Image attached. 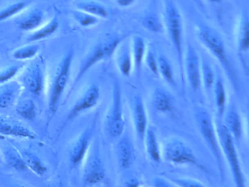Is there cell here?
Here are the masks:
<instances>
[{
    "mask_svg": "<svg viewBox=\"0 0 249 187\" xmlns=\"http://www.w3.org/2000/svg\"><path fill=\"white\" fill-rule=\"evenodd\" d=\"M210 1H212V2L214 3H218L221 1V0H210Z\"/></svg>",
    "mask_w": 249,
    "mask_h": 187,
    "instance_id": "obj_42",
    "label": "cell"
},
{
    "mask_svg": "<svg viewBox=\"0 0 249 187\" xmlns=\"http://www.w3.org/2000/svg\"><path fill=\"white\" fill-rule=\"evenodd\" d=\"M46 15L40 8H33L18 18L16 23L21 30L33 32L45 23Z\"/></svg>",
    "mask_w": 249,
    "mask_h": 187,
    "instance_id": "obj_16",
    "label": "cell"
},
{
    "mask_svg": "<svg viewBox=\"0 0 249 187\" xmlns=\"http://www.w3.org/2000/svg\"><path fill=\"white\" fill-rule=\"evenodd\" d=\"M164 23L170 39L182 63L183 58V20L181 15L172 0H166L164 4Z\"/></svg>",
    "mask_w": 249,
    "mask_h": 187,
    "instance_id": "obj_5",
    "label": "cell"
},
{
    "mask_svg": "<svg viewBox=\"0 0 249 187\" xmlns=\"http://www.w3.org/2000/svg\"><path fill=\"white\" fill-rule=\"evenodd\" d=\"M28 2L24 1H16L0 10V22L9 20L18 16L28 7Z\"/></svg>",
    "mask_w": 249,
    "mask_h": 187,
    "instance_id": "obj_28",
    "label": "cell"
},
{
    "mask_svg": "<svg viewBox=\"0 0 249 187\" xmlns=\"http://www.w3.org/2000/svg\"><path fill=\"white\" fill-rule=\"evenodd\" d=\"M154 183H155V186H157V187H171L173 186V184L161 178H156Z\"/></svg>",
    "mask_w": 249,
    "mask_h": 187,
    "instance_id": "obj_40",
    "label": "cell"
},
{
    "mask_svg": "<svg viewBox=\"0 0 249 187\" xmlns=\"http://www.w3.org/2000/svg\"><path fill=\"white\" fill-rule=\"evenodd\" d=\"M0 135L27 140H34L37 137L36 132L21 121L3 115H0Z\"/></svg>",
    "mask_w": 249,
    "mask_h": 187,
    "instance_id": "obj_10",
    "label": "cell"
},
{
    "mask_svg": "<svg viewBox=\"0 0 249 187\" xmlns=\"http://www.w3.org/2000/svg\"><path fill=\"white\" fill-rule=\"evenodd\" d=\"M131 53L134 66L137 69V71L140 73L146 54V43L142 37L138 35L134 37L132 41Z\"/></svg>",
    "mask_w": 249,
    "mask_h": 187,
    "instance_id": "obj_21",
    "label": "cell"
},
{
    "mask_svg": "<svg viewBox=\"0 0 249 187\" xmlns=\"http://www.w3.org/2000/svg\"><path fill=\"white\" fill-rule=\"evenodd\" d=\"M2 157L8 165L18 172H24L28 169L21 153L12 146H6L2 150Z\"/></svg>",
    "mask_w": 249,
    "mask_h": 187,
    "instance_id": "obj_20",
    "label": "cell"
},
{
    "mask_svg": "<svg viewBox=\"0 0 249 187\" xmlns=\"http://www.w3.org/2000/svg\"><path fill=\"white\" fill-rule=\"evenodd\" d=\"M215 130L218 135L220 148L221 151L225 155L227 162L231 168L236 186L238 187H245L246 179L239 160L234 138L226 125L221 123L216 122Z\"/></svg>",
    "mask_w": 249,
    "mask_h": 187,
    "instance_id": "obj_2",
    "label": "cell"
},
{
    "mask_svg": "<svg viewBox=\"0 0 249 187\" xmlns=\"http://www.w3.org/2000/svg\"><path fill=\"white\" fill-rule=\"evenodd\" d=\"M59 27V20L57 16L52 18L47 23H44L41 26L32 32L27 37V42H36L43 40L56 33Z\"/></svg>",
    "mask_w": 249,
    "mask_h": 187,
    "instance_id": "obj_18",
    "label": "cell"
},
{
    "mask_svg": "<svg viewBox=\"0 0 249 187\" xmlns=\"http://www.w3.org/2000/svg\"><path fill=\"white\" fill-rule=\"evenodd\" d=\"M249 46V22L243 20L239 35V48L242 52H247Z\"/></svg>",
    "mask_w": 249,
    "mask_h": 187,
    "instance_id": "obj_36",
    "label": "cell"
},
{
    "mask_svg": "<svg viewBox=\"0 0 249 187\" xmlns=\"http://www.w3.org/2000/svg\"><path fill=\"white\" fill-rule=\"evenodd\" d=\"M197 36L202 45L209 51L227 70V74L234 83H237L235 73L227 56L225 45L221 36L213 29L208 26H201L197 29Z\"/></svg>",
    "mask_w": 249,
    "mask_h": 187,
    "instance_id": "obj_3",
    "label": "cell"
},
{
    "mask_svg": "<svg viewBox=\"0 0 249 187\" xmlns=\"http://www.w3.org/2000/svg\"><path fill=\"white\" fill-rule=\"evenodd\" d=\"M37 44L31 43L16 48L12 52V57L18 61H27L34 58L40 51Z\"/></svg>",
    "mask_w": 249,
    "mask_h": 187,
    "instance_id": "obj_27",
    "label": "cell"
},
{
    "mask_svg": "<svg viewBox=\"0 0 249 187\" xmlns=\"http://www.w3.org/2000/svg\"><path fill=\"white\" fill-rule=\"evenodd\" d=\"M71 14L74 20L83 27H91L97 25L99 22L98 18L77 9L72 10Z\"/></svg>",
    "mask_w": 249,
    "mask_h": 187,
    "instance_id": "obj_33",
    "label": "cell"
},
{
    "mask_svg": "<svg viewBox=\"0 0 249 187\" xmlns=\"http://www.w3.org/2000/svg\"><path fill=\"white\" fill-rule=\"evenodd\" d=\"M23 68H24V65L14 64V65L8 66L0 70V86L14 80V77L21 72Z\"/></svg>",
    "mask_w": 249,
    "mask_h": 187,
    "instance_id": "obj_35",
    "label": "cell"
},
{
    "mask_svg": "<svg viewBox=\"0 0 249 187\" xmlns=\"http://www.w3.org/2000/svg\"><path fill=\"white\" fill-rule=\"evenodd\" d=\"M106 127L109 134L113 137H120L124 131L125 121L122 108V92L120 85L117 81L113 88V100Z\"/></svg>",
    "mask_w": 249,
    "mask_h": 187,
    "instance_id": "obj_9",
    "label": "cell"
},
{
    "mask_svg": "<svg viewBox=\"0 0 249 187\" xmlns=\"http://www.w3.org/2000/svg\"><path fill=\"white\" fill-rule=\"evenodd\" d=\"M215 85V102L219 115H222L225 112L227 105V90L221 78H218L214 83Z\"/></svg>",
    "mask_w": 249,
    "mask_h": 187,
    "instance_id": "obj_31",
    "label": "cell"
},
{
    "mask_svg": "<svg viewBox=\"0 0 249 187\" xmlns=\"http://www.w3.org/2000/svg\"><path fill=\"white\" fill-rule=\"evenodd\" d=\"M16 111L24 119L32 121H34L37 117V107L33 99L25 98L17 101Z\"/></svg>",
    "mask_w": 249,
    "mask_h": 187,
    "instance_id": "obj_23",
    "label": "cell"
},
{
    "mask_svg": "<svg viewBox=\"0 0 249 187\" xmlns=\"http://www.w3.org/2000/svg\"><path fill=\"white\" fill-rule=\"evenodd\" d=\"M186 72L188 80L192 89L199 90L202 85L201 62L196 50L191 45L188 47L186 54Z\"/></svg>",
    "mask_w": 249,
    "mask_h": 187,
    "instance_id": "obj_14",
    "label": "cell"
},
{
    "mask_svg": "<svg viewBox=\"0 0 249 187\" xmlns=\"http://www.w3.org/2000/svg\"><path fill=\"white\" fill-rule=\"evenodd\" d=\"M100 98V89L99 86L96 84L89 86L71 108L67 116V121H72L81 114L92 109L98 104Z\"/></svg>",
    "mask_w": 249,
    "mask_h": 187,
    "instance_id": "obj_11",
    "label": "cell"
},
{
    "mask_svg": "<svg viewBox=\"0 0 249 187\" xmlns=\"http://www.w3.org/2000/svg\"><path fill=\"white\" fill-rule=\"evenodd\" d=\"M133 59H132V53L131 50L128 48H124L122 52L117 57V66L119 70L123 75L126 77L130 76L133 68Z\"/></svg>",
    "mask_w": 249,
    "mask_h": 187,
    "instance_id": "obj_30",
    "label": "cell"
},
{
    "mask_svg": "<svg viewBox=\"0 0 249 187\" xmlns=\"http://www.w3.org/2000/svg\"><path fill=\"white\" fill-rule=\"evenodd\" d=\"M201 77L206 89H211L215 83V74L209 64L204 61L201 64Z\"/></svg>",
    "mask_w": 249,
    "mask_h": 187,
    "instance_id": "obj_34",
    "label": "cell"
},
{
    "mask_svg": "<svg viewBox=\"0 0 249 187\" xmlns=\"http://www.w3.org/2000/svg\"><path fill=\"white\" fill-rule=\"evenodd\" d=\"M2 159H3V157H2V152L0 150V162H2Z\"/></svg>",
    "mask_w": 249,
    "mask_h": 187,
    "instance_id": "obj_43",
    "label": "cell"
},
{
    "mask_svg": "<svg viewBox=\"0 0 249 187\" xmlns=\"http://www.w3.org/2000/svg\"><path fill=\"white\" fill-rule=\"evenodd\" d=\"M73 56L72 49H70L64 55L56 67L53 80L51 83L49 89V109L52 115L57 111L59 102L68 86L72 70Z\"/></svg>",
    "mask_w": 249,
    "mask_h": 187,
    "instance_id": "obj_1",
    "label": "cell"
},
{
    "mask_svg": "<svg viewBox=\"0 0 249 187\" xmlns=\"http://www.w3.org/2000/svg\"><path fill=\"white\" fill-rule=\"evenodd\" d=\"M77 10L86 12L98 19H106L108 17L109 13L103 4L92 0H83L75 4Z\"/></svg>",
    "mask_w": 249,
    "mask_h": 187,
    "instance_id": "obj_22",
    "label": "cell"
},
{
    "mask_svg": "<svg viewBox=\"0 0 249 187\" xmlns=\"http://www.w3.org/2000/svg\"><path fill=\"white\" fill-rule=\"evenodd\" d=\"M20 84L33 96H40L45 89L46 74L43 65L38 61L30 63L21 70Z\"/></svg>",
    "mask_w": 249,
    "mask_h": 187,
    "instance_id": "obj_7",
    "label": "cell"
},
{
    "mask_svg": "<svg viewBox=\"0 0 249 187\" xmlns=\"http://www.w3.org/2000/svg\"><path fill=\"white\" fill-rule=\"evenodd\" d=\"M197 1H199V0H197Z\"/></svg>",
    "mask_w": 249,
    "mask_h": 187,
    "instance_id": "obj_45",
    "label": "cell"
},
{
    "mask_svg": "<svg viewBox=\"0 0 249 187\" xmlns=\"http://www.w3.org/2000/svg\"><path fill=\"white\" fill-rule=\"evenodd\" d=\"M163 155L165 160L170 163L194 165L202 170L206 171L205 166L199 163L193 150L178 139L173 138L166 142Z\"/></svg>",
    "mask_w": 249,
    "mask_h": 187,
    "instance_id": "obj_6",
    "label": "cell"
},
{
    "mask_svg": "<svg viewBox=\"0 0 249 187\" xmlns=\"http://www.w3.org/2000/svg\"><path fill=\"white\" fill-rule=\"evenodd\" d=\"M3 139H5V137L2 135H0V140H3Z\"/></svg>",
    "mask_w": 249,
    "mask_h": 187,
    "instance_id": "obj_44",
    "label": "cell"
},
{
    "mask_svg": "<svg viewBox=\"0 0 249 187\" xmlns=\"http://www.w3.org/2000/svg\"><path fill=\"white\" fill-rule=\"evenodd\" d=\"M21 153L29 169L33 171L37 176L42 177L46 173L47 166L37 155L30 150H24Z\"/></svg>",
    "mask_w": 249,
    "mask_h": 187,
    "instance_id": "obj_24",
    "label": "cell"
},
{
    "mask_svg": "<svg viewBox=\"0 0 249 187\" xmlns=\"http://www.w3.org/2000/svg\"><path fill=\"white\" fill-rule=\"evenodd\" d=\"M154 104L156 109L161 112H168L173 110V99L168 93L157 90L154 94Z\"/></svg>",
    "mask_w": 249,
    "mask_h": 187,
    "instance_id": "obj_29",
    "label": "cell"
},
{
    "mask_svg": "<svg viewBox=\"0 0 249 187\" xmlns=\"http://www.w3.org/2000/svg\"><path fill=\"white\" fill-rule=\"evenodd\" d=\"M132 111L135 131L140 140L143 141L148 130V118L145 104L141 96H136L134 98Z\"/></svg>",
    "mask_w": 249,
    "mask_h": 187,
    "instance_id": "obj_15",
    "label": "cell"
},
{
    "mask_svg": "<svg viewBox=\"0 0 249 187\" xmlns=\"http://www.w3.org/2000/svg\"><path fill=\"white\" fill-rule=\"evenodd\" d=\"M144 140L145 141V148L148 156L154 162L158 163L160 162L161 159V153L155 131L151 129L147 130Z\"/></svg>",
    "mask_w": 249,
    "mask_h": 187,
    "instance_id": "obj_25",
    "label": "cell"
},
{
    "mask_svg": "<svg viewBox=\"0 0 249 187\" xmlns=\"http://www.w3.org/2000/svg\"><path fill=\"white\" fill-rule=\"evenodd\" d=\"M83 182L85 186H92L102 182L106 178V169L98 153H92L85 159Z\"/></svg>",
    "mask_w": 249,
    "mask_h": 187,
    "instance_id": "obj_13",
    "label": "cell"
},
{
    "mask_svg": "<svg viewBox=\"0 0 249 187\" xmlns=\"http://www.w3.org/2000/svg\"><path fill=\"white\" fill-rule=\"evenodd\" d=\"M135 0H117L118 4L122 7H129Z\"/></svg>",
    "mask_w": 249,
    "mask_h": 187,
    "instance_id": "obj_41",
    "label": "cell"
},
{
    "mask_svg": "<svg viewBox=\"0 0 249 187\" xmlns=\"http://www.w3.org/2000/svg\"><path fill=\"white\" fill-rule=\"evenodd\" d=\"M122 38H110L107 40L99 42L95 46L91 48V51L87 54L81 61L78 69V73L75 77L74 85L78 83L84 77V75L97 63L111 56L119 48L122 42Z\"/></svg>",
    "mask_w": 249,
    "mask_h": 187,
    "instance_id": "obj_4",
    "label": "cell"
},
{
    "mask_svg": "<svg viewBox=\"0 0 249 187\" xmlns=\"http://www.w3.org/2000/svg\"><path fill=\"white\" fill-rule=\"evenodd\" d=\"M233 138L240 140L243 135V124L240 115L234 109L230 110L227 113V126Z\"/></svg>",
    "mask_w": 249,
    "mask_h": 187,
    "instance_id": "obj_26",
    "label": "cell"
},
{
    "mask_svg": "<svg viewBox=\"0 0 249 187\" xmlns=\"http://www.w3.org/2000/svg\"><path fill=\"white\" fill-rule=\"evenodd\" d=\"M175 185L179 187H205V184L197 180L192 178H178L174 180Z\"/></svg>",
    "mask_w": 249,
    "mask_h": 187,
    "instance_id": "obj_38",
    "label": "cell"
},
{
    "mask_svg": "<svg viewBox=\"0 0 249 187\" xmlns=\"http://www.w3.org/2000/svg\"><path fill=\"white\" fill-rule=\"evenodd\" d=\"M146 62L151 71L156 75L159 76L158 63L154 53L148 52L146 56Z\"/></svg>",
    "mask_w": 249,
    "mask_h": 187,
    "instance_id": "obj_39",
    "label": "cell"
},
{
    "mask_svg": "<svg viewBox=\"0 0 249 187\" xmlns=\"http://www.w3.org/2000/svg\"><path fill=\"white\" fill-rule=\"evenodd\" d=\"M198 125L202 137L205 139L213 154L216 159L219 169L223 171L222 156H221V150L218 142V135H217L215 126L213 121L212 118L209 112L206 111H201L196 115Z\"/></svg>",
    "mask_w": 249,
    "mask_h": 187,
    "instance_id": "obj_8",
    "label": "cell"
},
{
    "mask_svg": "<svg viewBox=\"0 0 249 187\" xmlns=\"http://www.w3.org/2000/svg\"><path fill=\"white\" fill-rule=\"evenodd\" d=\"M93 127L86 129L71 145L69 159L72 167H78L84 162L89 151L90 143L92 137Z\"/></svg>",
    "mask_w": 249,
    "mask_h": 187,
    "instance_id": "obj_12",
    "label": "cell"
},
{
    "mask_svg": "<svg viewBox=\"0 0 249 187\" xmlns=\"http://www.w3.org/2000/svg\"><path fill=\"white\" fill-rule=\"evenodd\" d=\"M118 157L123 169H128L133 165L135 159V149L129 139L124 137L119 142Z\"/></svg>",
    "mask_w": 249,
    "mask_h": 187,
    "instance_id": "obj_19",
    "label": "cell"
},
{
    "mask_svg": "<svg viewBox=\"0 0 249 187\" xmlns=\"http://www.w3.org/2000/svg\"><path fill=\"white\" fill-rule=\"evenodd\" d=\"M142 24L147 29L151 32H161V29H162V26H161L160 19L154 15L144 18Z\"/></svg>",
    "mask_w": 249,
    "mask_h": 187,
    "instance_id": "obj_37",
    "label": "cell"
},
{
    "mask_svg": "<svg viewBox=\"0 0 249 187\" xmlns=\"http://www.w3.org/2000/svg\"><path fill=\"white\" fill-rule=\"evenodd\" d=\"M159 74L168 83L173 85L176 83L174 72L169 60L164 56H160L157 58Z\"/></svg>",
    "mask_w": 249,
    "mask_h": 187,
    "instance_id": "obj_32",
    "label": "cell"
},
{
    "mask_svg": "<svg viewBox=\"0 0 249 187\" xmlns=\"http://www.w3.org/2000/svg\"><path fill=\"white\" fill-rule=\"evenodd\" d=\"M22 86L17 80H11L0 86V110L8 109L19 99Z\"/></svg>",
    "mask_w": 249,
    "mask_h": 187,
    "instance_id": "obj_17",
    "label": "cell"
}]
</instances>
